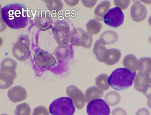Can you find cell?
I'll use <instances>...</instances> for the list:
<instances>
[{"label": "cell", "instance_id": "32", "mask_svg": "<svg viewBox=\"0 0 151 115\" xmlns=\"http://www.w3.org/2000/svg\"><path fill=\"white\" fill-rule=\"evenodd\" d=\"M112 115H127V114L124 109L117 108L112 111Z\"/></svg>", "mask_w": 151, "mask_h": 115}, {"label": "cell", "instance_id": "34", "mask_svg": "<svg viewBox=\"0 0 151 115\" xmlns=\"http://www.w3.org/2000/svg\"><path fill=\"white\" fill-rule=\"evenodd\" d=\"M82 3L83 4V5H85V6L88 8H91L95 6V4H96L97 1H83Z\"/></svg>", "mask_w": 151, "mask_h": 115}, {"label": "cell", "instance_id": "12", "mask_svg": "<svg viewBox=\"0 0 151 115\" xmlns=\"http://www.w3.org/2000/svg\"><path fill=\"white\" fill-rule=\"evenodd\" d=\"M147 11L144 5L139 1H135L130 9V14L133 20L139 22L143 21L146 18Z\"/></svg>", "mask_w": 151, "mask_h": 115}, {"label": "cell", "instance_id": "14", "mask_svg": "<svg viewBox=\"0 0 151 115\" xmlns=\"http://www.w3.org/2000/svg\"><path fill=\"white\" fill-rule=\"evenodd\" d=\"M121 52L119 50L116 49L107 50L104 63L108 65H115L118 63L121 58Z\"/></svg>", "mask_w": 151, "mask_h": 115}, {"label": "cell", "instance_id": "35", "mask_svg": "<svg viewBox=\"0 0 151 115\" xmlns=\"http://www.w3.org/2000/svg\"><path fill=\"white\" fill-rule=\"evenodd\" d=\"M136 115H150L149 111L146 108H142L137 111Z\"/></svg>", "mask_w": 151, "mask_h": 115}, {"label": "cell", "instance_id": "11", "mask_svg": "<svg viewBox=\"0 0 151 115\" xmlns=\"http://www.w3.org/2000/svg\"><path fill=\"white\" fill-rule=\"evenodd\" d=\"M52 19L49 12L39 11L35 17V25L42 31H46L52 27Z\"/></svg>", "mask_w": 151, "mask_h": 115}, {"label": "cell", "instance_id": "9", "mask_svg": "<svg viewBox=\"0 0 151 115\" xmlns=\"http://www.w3.org/2000/svg\"><path fill=\"white\" fill-rule=\"evenodd\" d=\"M34 61L39 68L52 67L56 63L54 56L43 50H37L34 56Z\"/></svg>", "mask_w": 151, "mask_h": 115}, {"label": "cell", "instance_id": "22", "mask_svg": "<svg viewBox=\"0 0 151 115\" xmlns=\"http://www.w3.org/2000/svg\"><path fill=\"white\" fill-rule=\"evenodd\" d=\"M146 75L138 74L136 75L134 80V86L137 91L143 93L145 88L149 85Z\"/></svg>", "mask_w": 151, "mask_h": 115}, {"label": "cell", "instance_id": "38", "mask_svg": "<svg viewBox=\"0 0 151 115\" xmlns=\"http://www.w3.org/2000/svg\"><path fill=\"white\" fill-rule=\"evenodd\" d=\"M148 22H149L150 25L151 26V16L148 19Z\"/></svg>", "mask_w": 151, "mask_h": 115}, {"label": "cell", "instance_id": "6", "mask_svg": "<svg viewBox=\"0 0 151 115\" xmlns=\"http://www.w3.org/2000/svg\"><path fill=\"white\" fill-rule=\"evenodd\" d=\"M71 44L77 47L86 49L91 48L93 42L92 35L81 28H75L71 32Z\"/></svg>", "mask_w": 151, "mask_h": 115}, {"label": "cell", "instance_id": "1", "mask_svg": "<svg viewBox=\"0 0 151 115\" xmlns=\"http://www.w3.org/2000/svg\"><path fill=\"white\" fill-rule=\"evenodd\" d=\"M31 16L28 8L21 4H11L2 8V19L11 29L26 27Z\"/></svg>", "mask_w": 151, "mask_h": 115}, {"label": "cell", "instance_id": "23", "mask_svg": "<svg viewBox=\"0 0 151 115\" xmlns=\"http://www.w3.org/2000/svg\"><path fill=\"white\" fill-rule=\"evenodd\" d=\"M138 74L147 75L151 72V58H141L138 61Z\"/></svg>", "mask_w": 151, "mask_h": 115}, {"label": "cell", "instance_id": "3", "mask_svg": "<svg viewBox=\"0 0 151 115\" xmlns=\"http://www.w3.org/2000/svg\"><path fill=\"white\" fill-rule=\"evenodd\" d=\"M75 111L72 100L68 97L56 99L49 107L50 113L52 115H74Z\"/></svg>", "mask_w": 151, "mask_h": 115}, {"label": "cell", "instance_id": "7", "mask_svg": "<svg viewBox=\"0 0 151 115\" xmlns=\"http://www.w3.org/2000/svg\"><path fill=\"white\" fill-rule=\"evenodd\" d=\"M86 113L88 115H109L110 109L104 100L97 99L88 103Z\"/></svg>", "mask_w": 151, "mask_h": 115}, {"label": "cell", "instance_id": "25", "mask_svg": "<svg viewBox=\"0 0 151 115\" xmlns=\"http://www.w3.org/2000/svg\"><path fill=\"white\" fill-rule=\"evenodd\" d=\"M86 29L88 33L90 35H96L99 33L101 30L102 24L99 21L96 19H91L89 20L86 24Z\"/></svg>", "mask_w": 151, "mask_h": 115}, {"label": "cell", "instance_id": "24", "mask_svg": "<svg viewBox=\"0 0 151 115\" xmlns=\"http://www.w3.org/2000/svg\"><path fill=\"white\" fill-rule=\"evenodd\" d=\"M111 3L109 1H105L102 2L95 9L94 14L95 16H96L99 19L101 20L108 12Z\"/></svg>", "mask_w": 151, "mask_h": 115}, {"label": "cell", "instance_id": "29", "mask_svg": "<svg viewBox=\"0 0 151 115\" xmlns=\"http://www.w3.org/2000/svg\"><path fill=\"white\" fill-rule=\"evenodd\" d=\"M47 4V7L52 12H58L62 9L63 4L59 1H45Z\"/></svg>", "mask_w": 151, "mask_h": 115}, {"label": "cell", "instance_id": "16", "mask_svg": "<svg viewBox=\"0 0 151 115\" xmlns=\"http://www.w3.org/2000/svg\"><path fill=\"white\" fill-rule=\"evenodd\" d=\"M17 76L7 72L1 71L0 74V88L5 89L9 88L13 84Z\"/></svg>", "mask_w": 151, "mask_h": 115}, {"label": "cell", "instance_id": "39", "mask_svg": "<svg viewBox=\"0 0 151 115\" xmlns=\"http://www.w3.org/2000/svg\"><path fill=\"white\" fill-rule=\"evenodd\" d=\"M149 42H150V44H151V36L149 38Z\"/></svg>", "mask_w": 151, "mask_h": 115}, {"label": "cell", "instance_id": "21", "mask_svg": "<svg viewBox=\"0 0 151 115\" xmlns=\"http://www.w3.org/2000/svg\"><path fill=\"white\" fill-rule=\"evenodd\" d=\"M55 55L59 60L65 61L71 55V50L68 45H59L55 50Z\"/></svg>", "mask_w": 151, "mask_h": 115}, {"label": "cell", "instance_id": "8", "mask_svg": "<svg viewBox=\"0 0 151 115\" xmlns=\"http://www.w3.org/2000/svg\"><path fill=\"white\" fill-rule=\"evenodd\" d=\"M124 12L118 7L112 8L105 14L103 20L105 23L112 27L117 28L124 23Z\"/></svg>", "mask_w": 151, "mask_h": 115}, {"label": "cell", "instance_id": "26", "mask_svg": "<svg viewBox=\"0 0 151 115\" xmlns=\"http://www.w3.org/2000/svg\"><path fill=\"white\" fill-rule=\"evenodd\" d=\"M105 99L108 104L111 106H116L121 101V96L116 91H110L105 96Z\"/></svg>", "mask_w": 151, "mask_h": 115}, {"label": "cell", "instance_id": "33", "mask_svg": "<svg viewBox=\"0 0 151 115\" xmlns=\"http://www.w3.org/2000/svg\"><path fill=\"white\" fill-rule=\"evenodd\" d=\"M143 93L148 100H151V85H149L143 91Z\"/></svg>", "mask_w": 151, "mask_h": 115}, {"label": "cell", "instance_id": "37", "mask_svg": "<svg viewBox=\"0 0 151 115\" xmlns=\"http://www.w3.org/2000/svg\"><path fill=\"white\" fill-rule=\"evenodd\" d=\"M147 105L150 109H151V100H148L147 101Z\"/></svg>", "mask_w": 151, "mask_h": 115}, {"label": "cell", "instance_id": "10", "mask_svg": "<svg viewBox=\"0 0 151 115\" xmlns=\"http://www.w3.org/2000/svg\"><path fill=\"white\" fill-rule=\"evenodd\" d=\"M67 96L72 100L74 105L78 110L82 109L86 104L85 96L82 91L74 85H70L66 89Z\"/></svg>", "mask_w": 151, "mask_h": 115}, {"label": "cell", "instance_id": "36", "mask_svg": "<svg viewBox=\"0 0 151 115\" xmlns=\"http://www.w3.org/2000/svg\"><path fill=\"white\" fill-rule=\"evenodd\" d=\"M146 75L147 79L148 80V83L150 84V83H151V72H150V73H148Z\"/></svg>", "mask_w": 151, "mask_h": 115}, {"label": "cell", "instance_id": "17", "mask_svg": "<svg viewBox=\"0 0 151 115\" xmlns=\"http://www.w3.org/2000/svg\"><path fill=\"white\" fill-rule=\"evenodd\" d=\"M99 40L104 45H111L116 42L118 41L119 36L115 31H106L102 34Z\"/></svg>", "mask_w": 151, "mask_h": 115}, {"label": "cell", "instance_id": "2", "mask_svg": "<svg viewBox=\"0 0 151 115\" xmlns=\"http://www.w3.org/2000/svg\"><path fill=\"white\" fill-rule=\"evenodd\" d=\"M136 72L133 73L125 68L114 70L108 78L110 86L116 91H122L130 88L133 84Z\"/></svg>", "mask_w": 151, "mask_h": 115}, {"label": "cell", "instance_id": "15", "mask_svg": "<svg viewBox=\"0 0 151 115\" xmlns=\"http://www.w3.org/2000/svg\"><path fill=\"white\" fill-rule=\"evenodd\" d=\"M103 96V91L96 86H91L87 89L85 94V100L86 103L92 100L101 98Z\"/></svg>", "mask_w": 151, "mask_h": 115}, {"label": "cell", "instance_id": "31", "mask_svg": "<svg viewBox=\"0 0 151 115\" xmlns=\"http://www.w3.org/2000/svg\"><path fill=\"white\" fill-rule=\"evenodd\" d=\"M114 3L118 8L122 9H125L130 4V1H115Z\"/></svg>", "mask_w": 151, "mask_h": 115}, {"label": "cell", "instance_id": "20", "mask_svg": "<svg viewBox=\"0 0 151 115\" xmlns=\"http://www.w3.org/2000/svg\"><path fill=\"white\" fill-rule=\"evenodd\" d=\"M17 62L11 58L4 59L1 64V71L7 72L17 76Z\"/></svg>", "mask_w": 151, "mask_h": 115}, {"label": "cell", "instance_id": "18", "mask_svg": "<svg viewBox=\"0 0 151 115\" xmlns=\"http://www.w3.org/2000/svg\"><path fill=\"white\" fill-rule=\"evenodd\" d=\"M123 65L126 69L133 73L136 72L138 70V61L136 56L133 55H129L125 56L122 61Z\"/></svg>", "mask_w": 151, "mask_h": 115}, {"label": "cell", "instance_id": "27", "mask_svg": "<svg viewBox=\"0 0 151 115\" xmlns=\"http://www.w3.org/2000/svg\"><path fill=\"white\" fill-rule=\"evenodd\" d=\"M95 84L100 89L107 91L109 88L108 75L105 74L100 75L95 79Z\"/></svg>", "mask_w": 151, "mask_h": 115}, {"label": "cell", "instance_id": "5", "mask_svg": "<svg viewBox=\"0 0 151 115\" xmlns=\"http://www.w3.org/2000/svg\"><path fill=\"white\" fill-rule=\"evenodd\" d=\"M29 45L28 36L21 35L12 47V55L20 61H26L29 58L30 55Z\"/></svg>", "mask_w": 151, "mask_h": 115}, {"label": "cell", "instance_id": "28", "mask_svg": "<svg viewBox=\"0 0 151 115\" xmlns=\"http://www.w3.org/2000/svg\"><path fill=\"white\" fill-rule=\"evenodd\" d=\"M31 110L30 107L26 103L18 105L14 111L15 115H31Z\"/></svg>", "mask_w": 151, "mask_h": 115}, {"label": "cell", "instance_id": "40", "mask_svg": "<svg viewBox=\"0 0 151 115\" xmlns=\"http://www.w3.org/2000/svg\"><path fill=\"white\" fill-rule=\"evenodd\" d=\"M6 115V114H2V115Z\"/></svg>", "mask_w": 151, "mask_h": 115}, {"label": "cell", "instance_id": "30", "mask_svg": "<svg viewBox=\"0 0 151 115\" xmlns=\"http://www.w3.org/2000/svg\"><path fill=\"white\" fill-rule=\"evenodd\" d=\"M32 115H49L47 110L43 106H38L34 110Z\"/></svg>", "mask_w": 151, "mask_h": 115}, {"label": "cell", "instance_id": "4", "mask_svg": "<svg viewBox=\"0 0 151 115\" xmlns=\"http://www.w3.org/2000/svg\"><path fill=\"white\" fill-rule=\"evenodd\" d=\"M53 36L59 45H68L71 40L69 24L65 20H59L52 28Z\"/></svg>", "mask_w": 151, "mask_h": 115}, {"label": "cell", "instance_id": "19", "mask_svg": "<svg viewBox=\"0 0 151 115\" xmlns=\"http://www.w3.org/2000/svg\"><path fill=\"white\" fill-rule=\"evenodd\" d=\"M107 50L105 45L102 44L100 40L95 42L93 47V53L97 59L100 62H103Z\"/></svg>", "mask_w": 151, "mask_h": 115}, {"label": "cell", "instance_id": "13", "mask_svg": "<svg viewBox=\"0 0 151 115\" xmlns=\"http://www.w3.org/2000/svg\"><path fill=\"white\" fill-rule=\"evenodd\" d=\"M8 96L11 101L16 103L25 99L27 96V93L24 88L21 86H16L8 91Z\"/></svg>", "mask_w": 151, "mask_h": 115}]
</instances>
